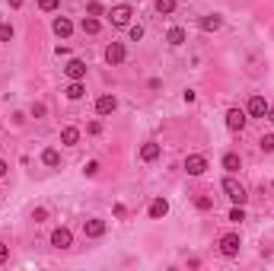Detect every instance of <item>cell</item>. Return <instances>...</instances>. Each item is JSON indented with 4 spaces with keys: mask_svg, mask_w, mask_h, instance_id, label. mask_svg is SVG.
Wrapping results in <instances>:
<instances>
[{
    "mask_svg": "<svg viewBox=\"0 0 274 271\" xmlns=\"http://www.w3.org/2000/svg\"><path fill=\"white\" fill-rule=\"evenodd\" d=\"M223 192H226V198H230V201L233 204H246V185L242 182H236L233 179V175H226V179H223Z\"/></svg>",
    "mask_w": 274,
    "mask_h": 271,
    "instance_id": "6da1fadb",
    "label": "cell"
},
{
    "mask_svg": "<svg viewBox=\"0 0 274 271\" xmlns=\"http://www.w3.org/2000/svg\"><path fill=\"white\" fill-rule=\"evenodd\" d=\"M239 249H242V239H239V233H223V236H220V252H223L226 258L239 255Z\"/></svg>",
    "mask_w": 274,
    "mask_h": 271,
    "instance_id": "7a4b0ae2",
    "label": "cell"
},
{
    "mask_svg": "<svg viewBox=\"0 0 274 271\" xmlns=\"http://www.w3.org/2000/svg\"><path fill=\"white\" fill-rule=\"evenodd\" d=\"M131 16H134V10H131L128 4H118V7H112V13H109V19H112V26H128L131 22Z\"/></svg>",
    "mask_w": 274,
    "mask_h": 271,
    "instance_id": "3957f363",
    "label": "cell"
},
{
    "mask_svg": "<svg viewBox=\"0 0 274 271\" xmlns=\"http://www.w3.org/2000/svg\"><path fill=\"white\" fill-rule=\"evenodd\" d=\"M125 57H128V51H125V45L121 42H112L109 48H105V64H125Z\"/></svg>",
    "mask_w": 274,
    "mask_h": 271,
    "instance_id": "277c9868",
    "label": "cell"
},
{
    "mask_svg": "<svg viewBox=\"0 0 274 271\" xmlns=\"http://www.w3.org/2000/svg\"><path fill=\"white\" fill-rule=\"evenodd\" d=\"M246 122H249V112H242V109H230L226 112V128H230V131H242Z\"/></svg>",
    "mask_w": 274,
    "mask_h": 271,
    "instance_id": "5b68a950",
    "label": "cell"
},
{
    "mask_svg": "<svg viewBox=\"0 0 274 271\" xmlns=\"http://www.w3.org/2000/svg\"><path fill=\"white\" fill-rule=\"evenodd\" d=\"M185 172L188 175H204L207 172V160L201 157V153H192V157L185 160Z\"/></svg>",
    "mask_w": 274,
    "mask_h": 271,
    "instance_id": "8992f818",
    "label": "cell"
},
{
    "mask_svg": "<svg viewBox=\"0 0 274 271\" xmlns=\"http://www.w3.org/2000/svg\"><path fill=\"white\" fill-rule=\"evenodd\" d=\"M70 243H74V233H70L67 227H57L51 233V246L54 249H70Z\"/></svg>",
    "mask_w": 274,
    "mask_h": 271,
    "instance_id": "52a82bcc",
    "label": "cell"
},
{
    "mask_svg": "<svg viewBox=\"0 0 274 271\" xmlns=\"http://www.w3.org/2000/svg\"><path fill=\"white\" fill-rule=\"evenodd\" d=\"M64 74H67L70 80H83V77H86V61H80V57H70L67 67H64Z\"/></svg>",
    "mask_w": 274,
    "mask_h": 271,
    "instance_id": "ba28073f",
    "label": "cell"
},
{
    "mask_svg": "<svg viewBox=\"0 0 274 271\" xmlns=\"http://www.w3.org/2000/svg\"><path fill=\"white\" fill-rule=\"evenodd\" d=\"M252 118H265L268 115V102H265V96H252L249 99V109H246Z\"/></svg>",
    "mask_w": 274,
    "mask_h": 271,
    "instance_id": "9c48e42d",
    "label": "cell"
},
{
    "mask_svg": "<svg viewBox=\"0 0 274 271\" xmlns=\"http://www.w3.org/2000/svg\"><path fill=\"white\" fill-rule=\"evenodd\" d=\"M118 109V99L112 96V93H105V96L96 99V115H112Z\"/></svg>",
    "mask_w": 274,
    "mask_h": 271,
    "instance_id": "30bf717a",
    "label": "cell"
},
{
    "mask_svg": "<svg viewBox=\"0 0 274 271\" xmlns=\"http://www.w3.org/2000/svg\"><path fill=\"white\" fill-rule=\"evenodd\" d=\"M83 233H86L89 239H99L102 233H105V220H99V217H93V220H86V223H83Z\"/></svg>",
    "mask_w": 274,
    "mask_h": 271,
    "instance_id": "8fae6325",
    "label": "cell"
},
{
    "mask_svg": "<svg viewBox=\"0 0 274 271\" xmlns=\"http://www.w3.org/2000/svg\"><path fill=\"white\" fill-rule=\"evenodd\" d=\"M166 214H169V201H166V198H153L150 201V220H163Z\"/></svg>",
    "mask_w": 274,
    "mask_h": 271,
    "instance_id": "7c38bea8",
    "label": "cell"
},
{
    "mask_svg": "<svg viewBox=\"0 0 274 271\" xmlns=\"http://www.w3.org/2000/svg\"><path fill=\"white\" fill-rule=\"evenodd\" d=\"M51 29H54V35H57V39H67V35L74 32V22H70L67 16H57V19L51 22Z\"/></svg>",
    "mask_w": 274,
    "mask_h": 271,
    "instance_id": "4fadbf2b",
    "label": "cell"
},
{
    "mask_svg": "<svg viewBox=\"0 0 274 271\" xmlns=\"http://www.w3.org/2000/svg\"><path fill=\"white\" fill-rule=\"evenodd\" d=\"M223 26V16H217V13H214V16H201L198 19V29L201 32H217Z\"/></svg>",
    "mask_w": 274,
    "mask_h": 271,
    "instance_id": "5bb4252c",
    "label": "cell"
},
{
    "mask_svg": "<svg viewBox=\"0 0 274 271\" xmlns=\"http://www.w3.org/2000/svg\"><path fill=\"white\" fill-rule=\"evenodd\" d=\"M157 157H160V144H157V140H147V144L140 147V160H144V163H153Z\"/></svg>",
    "mask_w": 274,
    "mask_h": 271,
    "instance_id": "9a60e30c",
    "label": "cell"
},
{
    "mask_svg": "<svg viewBox=\"0 0 274 271\" xmlns=\"http://www.w3.org/2000/svg\"><path fill=\"white\" fill-rule=\"evenodd\" d=\"M166 42H169L172 48H178V45H185V29H182V26H172L169 32H166Z\"/></svg>",
    "mask_w": 274,
    "mask_h": 271,
    "instance_id": "2e32d148",
    "label": "cell"
},
{
    "mask_svg": "<svg viewBox=\"0 0 274 271\" xmlns=\"http://www.w3.org/2000/svg\"><path fill=\"white\" fill-rule=\"evenodd\" d=\"M223 169H226V172H239V169H242L239 153H226V157H223Z\"/></svg>",
    "mask_w": 274,
    "mask_h": 271,
    "instance_id": "e0dca14e",
    "label": "cell"
},
{
    "mask_svg": "<svg viewBox=\"0 0 274 271\" xmlns=\"http://www.w3.org/2000/svg\"><path fill=\"white\" fill-rule=\"evenodd\" d=\"M83 93H86V89H83V80H70L67 89H64V96H67V99H80Z\"/></svg>",
    "mask_w": 274,
    "mask_h": 271,
    "instance_id": "ac0fdd59",
    "label": "cell"
},
{
    "mask_svg": "<svg viewBox=\"0 0 274 271\" xmlns=\"http://www.w3.org/2000/svg\"><path fill=\"white\" fill-rule=\"evenodd\" d=\"M42 163H45V166H61V153H57L54 147L42 150Z\"/></svg>",
    "mask_w": 274,
    "mask_h": 271,
    "instance_id": "d6986e66",
    "label": "cell"
},
{
    "mask_svg": "<svg viewBox=\"0 0 274 271\" xmlns=\"http://www.w3.org/2000/svg\"><path fill=\"white\" fill-rule=\"evenodd\" d=\"M80 29H83V32H86V35H96V32L102 29V22H99L96 16H86V19H83V22H80Z\"/></svg>",
    "mask_w": 274,
    "mask_h": 271,
    "instance_id": "ffe728a7",
    "label": "cell"
},
{
    "mask_svg": "<svg viewBox=\"0 0 274 271\" xmlns=\"http://www.w3.org/2000/svg\"><path fill=\"white\" fill-rule=\"evenodd\" d=\"M77 140H80V131H77L74 125H70V128H64V131H61V144H67V147H74Z\"/></svg>",
    "mask_w": 274,
    "mask_h": 271,
    "instance_id": "44dd1931",
    "label": "cell"
},
{
    "mask_svg": "<svg viewBox=\"0 0 274 271\" xmlns=\"http://www.w3.org/2000/svg\"><path fill=\"white\" fill-rule=\"evenodd\" d=\"M157 13H160V16L175 13V0H157Z\"/></svg>",
    "mask_w": 274,
    "mask_h": 271,
    "instance_id": "7402d4cb",
    "label": "cell"
},
{
    "mask_svg": "<svg viewBox=\"0 0 274 271\" xmlns=\"http://www.w3.org/2000/svg\"><path fill=\"white\" fill-rule=\"evenodd\" d=\"M195 207H198V210H210V207H214V198H210V195H198V198H195Z\"/></svg>",
    "mask_w": 274,
    "mask_h": 271,
    "instance_id": "603a6c76",
    "label": "cell"
},
{
    "mask_svg": "<svg viewBox=\"0 0 274 271\" xmlns=\"http://www.w3.org/2000/svg\"><path fill=\"white\" fill-rule=\"evenodd\" d=\"M0 42H13V26H10V22H0Z\"/></svg>",
    "mask_w": 274,
    "mask_h": 271,
    "instance_id": "cb8c5ba5",
    "label": "cell"
},
{
    "mask_svg": "<svg viewBox=\"0 0 274 271\" xmlns=\"http://www.w3.org/2000/svg\"><path fill=\"white\" fill-rule=\"evenodd\" d=\"M258 147L265 150V153H274V134H265V137L258 140Z\"/></svg>",
    "mask_w": 274,
    "mask_h": 271,
    "instance_id": "d4e9b609",
    "label": "cell"
},
{
    "mask_svg": "<svg viewBox=\"0 0 274 271\" xmlns=\"http://www.w3.org/2000/svg\"><path fill=\"white\" fill-rule=\"evenodd\" d=\"M230 220H233V223H242V220H246V210H242V204H236V207L230 210Z\"/></svg>",
    "mask_w": 274,
    "mask_h": 271,
    "instance_id": "484cf974",
    "label": "cell"
},
{
    "mask_svg": "<svg viewBox=\"0 0 274 271\" xmlns=\"http://www.w3.org/2000/svg\"><path fill=\"white\" fill-rule=\"evenodd\" d=\"M39 7L45 10V13H51V10H57V7H61V0H39Z\"/></svg>",
    "mask_w": 274,
    "mask_h": 271,
    "instance_id": "4316f807",
    "label": "cell"
},
{
    "mask_svg": "<svg viewBox=\"0 0 274 271\" xmlns=\"http://www.w3.org/2000/svg\"><path fill=\"white\" fill-rule=\"evenodd\" d=\"M128 35H131V42H140V39H144V26H131Z\"/></svg>",
    "mask_w": 274,
    "mask_h": 271,
    "instance_id": "83f0119b",
    "label": "cell"
},
{
    "mask_svg": "<svg viewBox=\"0 0 274 271\" xmlns=\"http://www.w3.org/2000/svg\"><path fill=\"white\" fill-rule=\"evenodd\" d=\"M45 112H48V109H45L42 102H32V118H45Z\"/></svg>",
    "mask_w": 274,
    "mask_h": 271,
    "instance_id": "f1b7e54d",
    "label": "cell"
},
{
    "mask_svg": "<svg viewBox=\"0 0 274 271\" xmlns=\"http://www.w3.org/2000/svg\"><path fill=\"white\" fill-rule=\"evenodd\" d=\"M86 13L89 16H102V4H99V0H93V4L86 7Z\"/></svg>",
    "mask_w": 274,
    "mask_h": 271,
    "instance_id": "f546056e",
    "label": "cell"
},
{
    "mask_svg": "<svg viewBox=\"0 0 274 271\" xmlns=\"http://www.w3.org/2000/svg\"><path fill=\"white\" fill-rule=\"evenodd\" d=\"M83 172H86V175H96V172H99V163H96V160H89L86 166H83Z\"/></svg>",
    "mask_w": 274,
    "mask_h": 271,
    "instance_id": "4dcf8cb0",
    "label": "cell"
},
{
    "mask_svg": "<svg viewBox=\"0 0 274 271\" xmlns=\"http://www.w3.org/2000/svg\"><path fill=\"white\" fill-rule=\"evenodd\" d=\"M45 217H48V210H45V207H35V214H32V220H35V223H42Z\"/></svg>",
    "mask_w": 274,
    "mask_h": 271,
    "instance_id": "1f68e13d",
    "label": "cell"
},
{
    "mask_svg": "<svg viewBox=\"0 0 274 271\" xmlns=\"http://www.w3.org/2000/svg\"><path fill=\"white\" fill-rule=\"evenodd\" d=\"M7 258H10V246H4V243H0V265H4Z\"/></svg>",
    "mask_w": 274,
    "mask_h": 271,
    "instance_id": "d6a6232c",
    "label": "cell"
},
{
    "mask_svg": "<svg viewBox=\"0 0 274 271\" xmlns=\"http://www.w3.org/2000/svg\"><path fill=\"white\" fill-rule=\"evenodd\" d=\"M7 172H10V166H7V163H4V160H0V179H4V175H7Z\"/></svg>",
    "mask_w": 274,
    "mask_h": 271,
    "instance_id": "836d02e7",
    "label": "cell"
},
{
    "mask_svg": "<svg viewBox=\"0 0 274 271\" xmlns=\"http://www.w3.org/2000/svg\"><path fill=\"white\" fill-rule=\"evenodd\" d=\"M10 7H13V10H19V7H22V0H10Z\"/></svg>",
    "mask_w": 274,
    "mask_h": 271,
    "instance_id": "e575fe53",
    "label": "cell"
},
{
    "mask_svg": "<svg viewBox=\"0 0 274 271\" xmlns=\"http://www.w3.org/2000/svg\"><path fill=\"white\" fill-rule=\"evenodd\" d=\"M268 122H274V105H268Z\"/></svg>",
    "mask_w": 274,
    "mask_h": 271,
    "instance_id": "d590c367",
    "label": "cell"
}]
</instances>
